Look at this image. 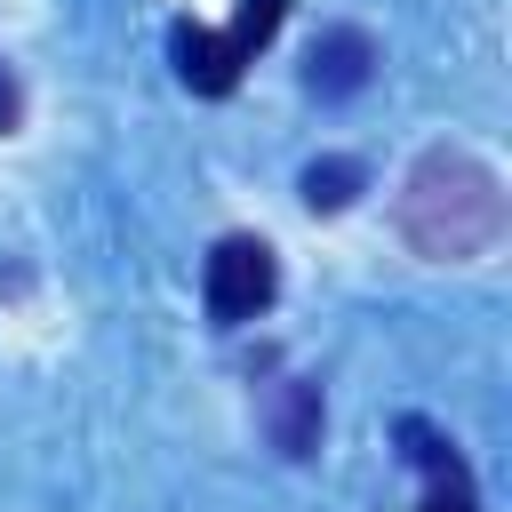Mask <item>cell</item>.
Segmentation results:
<instances>
[{"mask_svg": "<svg viewBox=\"0 0 512 512\" xmlns=\"http://www.w3.org/2000/svg\"><path fill=\"white\" fill-rule=\"evenodd\" d=\"M272 440H280V456H312V448H320V392H312V384H280Z\"/></svg>", "mask_w": 512, "mask_h": 512, "instance_id": "6", "label": "cell"}, {"mask_svg": "<svg viewBox=\"0 0 512 512\" xmlns=\"http://www.w3.org/2000/svg\"><path fill=\"white\" fill-rule=\"evenodd\" d=\"M400 440H408V456L424 464V496H416V512H480V488H472V472H464V456L432 432V424H400Z\"/></svg>", "mask_w": 512, "mask_h": 512, "instance_id": "5", "label": "cell"}, {"mask_svg": "<svg viewBox=\"0 0 512 512\" xmlns=\"http://www.w3.org/2000/svg\"><path fill=\"white\" fill-rule=\"evenodd\" d=\"M368 80H376V40H368L360 24H336V32L312 40V56H304V88H312V96L344 104V96H360Z\"/></svg>", "mask_w": 512, "mask_h": 512, "instance_id": "4", "label": "cell"}, {"mask_svg": "<svg viewBox=\"0 0 512 512\" xmlns=\"http://www.w3.org/2000/svg\"><path fill=\"white\" fill-rule=\"evenodd\" d=\"M168 56H176V80H184L192 96H232L240 72H248V56L232 48V32H208V24H192V16L168 32Z\"/></svg>", "mask_w": 512, "mask_h": 512, "instance_id": "3", "label": "cell"}, {"mask_svg": "<svg viewBox=\"0 0 512 512\" xmlns=\"http://www.w3.org/2000/svg\"><path fill=\"white\" fill-rule=\"evenodd\" d=\"M200 296H208V320H216V328H240V320H256V312L280 296V264H272V248H264L256 232H224V240L208 248Z\"/></svg>", "mask_w": 512, "mask_h": 512, "instance_id": "2", "label": "cell"}, {"mask_svg": "<svg viewBox=\"0 0 512 512\" xmlns=\"http://www.w3.org/2000/svg\"><path fill=\"white\" fill-rule=\"evenodd\" d=\"M280 16H288V0H240V8H232V48L256 56V48L280 32Z\"/></svg>", "mask_w": 512, "mask_h": 512, "instance_id": "8", "label": "cell"}, {"mask_svg": "<svg viewBox=\"0 0 512 512\" xmlns=\"http://www.w3.org/2000/svg\"><path fill=\"white\" fill-rule=\"evenodd\" d=\"M0 128H16V80L0 72Z\"/></svg>", "mask_w": 512, "mask_h": 512, "instance_id": "9", "label": "cell"}, {"mask_svg": "<svg viewBox=\"0 0 512 512\" xmlns=\"http://www.w3.org/2000/svg\"><path fill=\"white\" fill-rule=\"evenodd\" d=\"M360 184H368V168H360V160H312V168H304V208L336 216V208H352V200H360Z\"/></svg>", "mask_w": 512, "mask_h": 512, "instance_id": "7", "label": "cell"}, {"mask_svg": "<svg viewBox=\"0 0 512 512\" xmlns=\"http://www.w3.org/2000/svg\"><path fill=\"white\" fill-rule=\"evenodd\" d=\"M400 232L432 264H464L480 248H496V232H504V184H496V168L472 160V152H448V144L424 152L408 168V184H400Z\"/></svg>", "mask_w": 512, "mask_h": 512, "instance_id": "1", "label": "cell"}]
</instances>
